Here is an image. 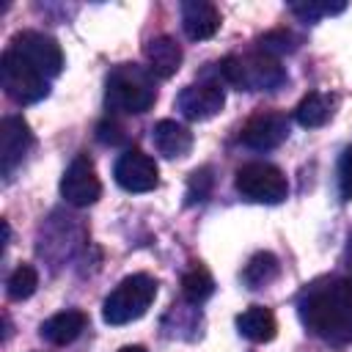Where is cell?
<instances>
[{"instance_id": "obj_8", "label": "cell", "mask_w": 352, "mask_h": 352, "mask_svg": "<svg viewBox=\"0 0 352 352\" xmlns=\"http://www.w3.org/2000/svg\"><path fill=\"white\" fill-rule=\"evenodd\" d=\"M60 195L72 206H91L102 195V182L88 154H77L60 176Z\"/></svg>"}, {"instance_id": "obj_2", "label": "cell", "mask_w": 352, "mask_h": 352, "mask_svg": "<svg viewBox=\"0 0 352 352\" xmlns=\"http://www.w3.org/2000/svg\"><path fill=\"white\" fill-rule=\"evenodd\" d=\"M157 102L154 74L135 63H121L107 74L104 85V104L116 113L140 116Z\"/></svg>"}, {"instance_id": "obj_28", "label": "cell", "mask_w": 352, "mask_h": 352, "mask_svg": "<svg viewBox=\"0 0 352 352\" xmlns=\"http://www.w3.org/2000/svg\"><path fill=\"white\" fill-rule=\"evenodd\" d=\"M118 352H146V349L143 346H121Z\"/></svg>"}, {"instance_id": "obj_15", "label": "cell", "mask_w": 352, "mask_h": 352, "mask_svg": "<svg viewBox=\"0 0 352 352\" xmlns=\"http://www.w3.org/2000/svg\"><path fill=\"white\" fill-rule=\"evenodd\" d=\"M151 140H154V148L168 157V160H179V157H187L190 148H192V132L179 124V121H170V118H162L154 124L151 129Z\"/></svg>"}, {"instance_id": "obj_21", "label": "cell", "mask_w": 352, "mask_h": 352, "mask_svg": "<svg viewBox=\"0 0 352 352\" xmlns=\"http://www.w3.org/2000/svg\"><path fill=\"white\" fill-rule=\"evenodd\" d=\"M36 286H38V275L30 264H19L6 280V292L11 300H28L36 292Z\"/></svg>"}, {"instance_id": "obj_18", "label": "cell", "mask_w": 352, "mask_h": 352, "mask_svg": "<svg viewBox=\"0 0 352 352\" xmlns=\"http://www.w3.org/2000/svg\"><path fill=\"white\" fill-rule=\"evenodd\" d=\"M333 107H336V99L330 94H322V91H311L308 96L300 99L297 110H294V118L300 126L305 129H316L322 124H327L333 118Z\"/></svg>"}, {"instance_id": "obj_14", "label": "cell", "mask_w": 352, "mask_h": 352, "mask_svg": "<svg viewBox=\"0 0 352 352\" xmlns=\"http://www.w3.org/2000/svg\"><path fill=\"white\" fill-rule=\"evenodd\" d=\"M143 55H146L148 72L162 77V80L173 77L179 72V66H182V58H184L179 41L173 36H154V38H148L146 47H143Z\"/></svg>"}, {"instance_id": "obj_25", "label": "cell", "mask_w": 352, "mask_h": 352, "mask_svg": "<svg viewBox=\"0 0 352 352\" xmlns=\"http://www.w3.org/2000/svg\"><path fill=\"white\" fill-rule=\"evenodd\" d=\"M338 192L344 201H352V146L344 151L338 162Z\"/></svg>"}, {"instance_id": "obj_1", "label": "cell", "mask_w": 352, "mask_h": 352, "mask_svg": "<svg viewBox=\"0 0 352 352\" xmlns=\"http://www.w3.org/2000/svg\"><path fill=\"white\" fill-rule=\"evenodd\" d=\"M302 324L327 344H352V280L330 278L300 294Z\"/></svg>"}, {"instance_id": "obj_16", "label": "cell", "mask_w": 352, "mask_h": 352, "mask_svg": "<svg viewBox=\"0 0 352 352\" xmlns=\"http://www.w3.org/2000/svg\"><path fill=\"white\" fill-rule=\"evenodd\" d=\"M236 330H239V336H245V338L253 341V344H267V341L275 338L278 322H275V316H272L270 308H264V305H250V308H245V311L236 316Z\"/></svg>"}, {"instance_id": "obj_11", "label": "cell", "mask_w": 352, "mask_h": 352, "mask_svg": "<svg viewBox=\"0 0 352 352\" xmlns=\"http://www.w3.org/2000/svg\"><path fill=\"white\" fill-rule=\"evenodd\" d=\"M226 104V94L220 82H192L176 96V107L187 121H209Z\"/></svg>"}, {"instance_id": "obj_27", "label": "cell", "mask_w": 352, "mask_h": 352, "mask_svg": "<svg viewBox=\"0 0 352 352\" xmlns=\"http://www.w3.org/2000/svg\"><path fill=\"white\" fill-rule=\"evenodd\" d=\"M344 261H346V267L352 270V236H349V245H346V253H344Z\"/></svg>"}, {"instance_id": "obj_4", "label": "cell", "mask_w": 352, "mask_h": 352, "mask_svg": "<svg viewBox=\"0 0 352 352\" xmlns=\"http://www.w3.org/2000/svg\"><path fill=\"white\" fill-rule=\"evenodd\" d=\"M157 297V280L146 272H135L129 278H124L107 297L102 305V319L107 324H129L135 319H140L151 302Z\"/></svg>"}, {"instance_id": "obj_26", "label": "cell", "mask_w": 352, "mask_h": 352, "mask_svg": "<svg viewBox=\"0 0 352 352\" xmlns=\"http://www.w3.org/2000/svg\"><path fill=\"white\" fill-rule=\"evenodd\" d=\"M96 138H99L104 146H118V143H124V140H126L124 126H121V124H116V121H102V124L96 126Z\"/></svg>"}, {"instance_id": "obj_17", "label": "cell", "mask_w": 352, "mask_h": 352, "mask_svg": "<svg viewBox=\"0 0 352 352\" xmlns=\"http://www.w3.org/2000/svg\"><path fill=\"white\" fill-rule=\"evenodd\" d=\"M85 324H88V316L82 311H60L41 324V338H47L55 346H66L85 330Z\"/></svg>"}, {"instance_id": "obj_20", "label": "cell", "mask_w": 352, "mask_h": 352, "mask_svg": "<svg viewBox=\"0 0 352 352\" xmlns=\"http://www.w3.org/2000/svg\"><path fill=\"white\" fill-rule=\"evenodd\" d=\"M278 275H280V264H278V258L270 250H261V253L250 256V261L242 270V280L250 289H261V286L272 283Z\"/></svg>"}, {"instance_id": "obj_12", "label": "cell", "mask_w": 352, "mask_h": 352, "mask_svg": "<svg viewBox=\"0 0 352 352\" xmlns=\"http://www.w3.org/2000/svg\"><path fill=\"white\" fill-rule=\"evenodd\" d=\"M33 146V132L22 116H6L0 124V168L3 176H11L22 165L28 148Z\"/></svg>"}, {"instance_id": "obj_5", "label": "cell", "mask_w": 352, "mask_h": 352, "mask_svg": "<svg viewBox=\"0 0 352 352\" xmlns=\"http://www.w3.org/2000/svg\"><path fill=\"white\" fill-rule=\"evenodd\" d=\"M234 187L242 198L253 204H280L289 195V179L280 168L270 162H248L236 168Z\"/></svg>"}, {"instance_id": "obj_9", "label": "cell", "mask_w": 352, "mask_h": 352, "mask_svg": "<svg viewBox=\"0 0 352 352\" xmlns=\"http://www.w3.org/2000/svg\"><path fill=\"white\" fill-rule=\"evenodd\" d=\"M113 176H116L118 187L126 190V192H148V190H154L160 184L157 162L148 154H143L140 148H126L116 160Z\"/></svg>"}, {"instance_id": "obj_3", "label": "cell", "mask_w": 352, "mask_h": 352, "mask_svg": "<svg viewBox=\"0 0 352 352\" xmlns=\"http://www.w3.org/2000/svg\"><path fill=\"white\" fill-rule=\"evenodd\" d=\"M223 82L236 91H275L286 82V69L278 58L267 52H245L228 55L217 63Z\"/></svg>"}, {"instance_id": "obj_22", "label": "cell", "mask_w": 352, "mask_h": 352, "mask_svg": "<svg viewBox=\"0 0 352 352\" xmlns=\"http://www.w3.org/2000/svg\"><path fill=\"white\" fill-rule=\"evenodd\" d=\"M292 50H297V36H292V33L283 30V28L270 30V33H264V36L258 38V52H267V55H272V58H278V55H283V52H292Z\"/></svg>"}, {"instance_id": "obj_7", "label": "cell", "mask_w": 352, "mask_h": 352, "mask_svg": "<svg viewBox=\"0 0 352 352\" xmlns=\"http://www.w3.org/2000/svg\"><path fill=\"white\" fill-rule=\"evenodd\" d=\"M11 52H16L22 60H28L38 74H44L47 80L58 77L63 72V50L60 44L47 36V33H38V30H22L11 38L8 44Z\"/></svg>"}, {"instance_id": "obj_19", "label": "cell", "mask_w": 352, "mask_h": 352, "mask_svg": "<svg viewBox=\"0 0 352 352\" xmlns=\"http://www.w3.org/2000/svg\"><path fill=\"white\" fill-rule=\"evenodd\" d=\"M214 294V280L209 275V270L204 264H192L184 275H182V297L190 305H204L209 297Z\"/></svg>"}, {"instance_id": "obj_23", "label": "cell", "mask_w": 352, "mask_h": 352, "mask_svg": "<svg viewBox=\"0 0 352 352\" xmlns=\"http://www.w3.org/2000/svg\"><path fill=\"white\" fill-rule=\"evenodd\" d=\"M346 6L344 3H316V0H308V3H292V14L300 16L302 22H316L322 16H330V14H341Z\"/></svg>"}, {"instance_id": "obj_10", "label": "cell", "mask_w": 352, "mask_h": 352, "mask_svg": "<svg viewBox=\"0 0 352 352\" xmlns=\"http://www.w3.org/2000/svg\"><path fill=\"white\" fill-rule=\"evenodd\" d=\"M286 138H289V118L278 110H261V113L250 116L239 132V140L256 151L278 148Z\"/></svg>"}, {"instance_id": "obj_24", "label": "cell", "mask_w": 352, "mask_h": 352, "mask_svg": "<svg viewBox=\"0 0 352 352\" xmlns=\"http://www.w3.org/2000/svg\"><path fill=\"white\" fill-rule=\"evenodd\" d=\"M212 190V170L209 168H198L190 173V182H187V204H198V201H206Z\"/></svg>"}, {"instance_id": "obj_6", "label": "cell", "mask_w": 352, "mask_h": 352, "mask_svg": "<svg viewBox=\"0 0 352 352\" xmlns=\"http://www.w3.org/2000/svg\"><path fill=\"white\" fill-rule=\"evenodd\" d=\"M0 82L16 104L41 102L50 94V80L44 74H38L28 60H22L11 50H6L0 58Z\"/></svg>"}, {"instance_id": "obj_13", "label": "cell", "mask_w": 352, "mask_h": 352, "mask_svg": "<svg viewBox=\"0 0 352 352\" xmlns=\"http://www.w3.org/2000/svg\"><path fill=\"white\" fill-rule=\"evenodd\" d=\"M182 28L192 41L212 38L220 30V11L206 0H184L182 3Z\"/></svg>"}]
</instances>
